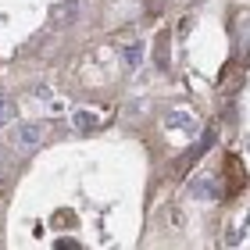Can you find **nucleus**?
I'll return each mask as SVG.
<instances>
[{
  "label": "nucleus",
  "mask_w": 250,
  "mask_h": 250,
  "mask_svg": "<svg viewBox=\"0 0 250 250\" xmlns=\"http://www.w3.org/2000/svg\"><path fill=\"white\" fill-rule=\"evenodd\" d=\"M40 143H43V129H40V122L18 125V129L11 132V146H15L18 154H32V150H36Z\"/></svg>",
  "instance_id": "f257e3e1"
},
{
  "label": "nucleus",
  "mask_w": 250,
  "mask_h": 250,
  "mask_svg": "<svg viewBox=\"0 0 250 250\" xmlns=\"http://www.w3.org/2000/svg\"><path fill=\"white\" fill-rule=\"evenodd\" d=\"M225 179H229V183H225V197H236V193H240V189L247 186L243 165H240V157H236V154L225 157Z\"/></svg>",
  "instance_id": "f03ea898"
},
{
  "label": "nucleus",
  "mask_w": 250,
  "mask_h": 250,
  "mask_svg": "<svg viewBox=\"0 0 250 250\" xmlns=\"http://www.w3.org/2000/svg\"><path fill=\"white\" fill-rule=\"evenodd\" d=\"M72 125H75V132L89 136V132H97L100 125H104V118H100V111H93V107H75L72 111Z\"/></svg>",
  "instance_id": "7ed1b4c3"
},
{
  "label": "nucleus",
  "mask_w": 250,
  "mask_h": 250,
  "mask_svg": "<svg viewBox=\"0 0 250 250\" xmlns=\"http://www.w3.org/2000/svg\"><path fill=\"white\" fill-rule=\"evenodd\" d=\"M140 58H143V43H129V50H125V68H129V72H132V68H140Z\"/></svg>",
  "instance_id": "20e7f679"
},
{
  "label": "nucleus",
  "mask_w": 250,
  "mask_h": 250,
  "mask_svg": "<svg viewBox=\"0 0 250 250\" xmlns=\"http://www.w3.org/2000/svg\"><path fill=\"white\" fill-rule=\"evenodd\" d=\"M157 68H168V32H161V36H157Z\"/></svg>",
  "instance_id": "39448f33"
},
{
  "label": "nucleus",
  "mask_w": 250,
  "mask_h": 250,
  "mask_svg": "<svg viewBox=\"0 0 250 250\" xmlns=\"http://www.w3.org/2000/svg\"><path fill=\"white\" fill-rule=\"evenodd\" d=\"M11 122V100H7V93L0 89V125H7Z\"/></svg>",
  "instance_id": "423d86ee"
},
{
  "label": "nucleus",
  "mask_w": 250,
  "mask_h": 250,
  "mask_svg": "<svg viewBox=\"0 0 250 250\" xmlns=\"http://www.w3.org/2000/svg\"><path fill=\"white\" fill-rule=\"evenodd\" d=\"M58 247H61V250H68V247L75 250V247H83V243H79V240H72V236H64V240H58Z\"/></svg>",
  "instance_id": "0eeeda50"
},
{
  "label": "nucleus",
  "mask_w": 250,
  "mask_h": 250,
  "mask_svg": "<svg viewBox=\"0 0 250 250\" xmlns=\"http://www.w3.org/2000/svg\"><path fill=\"white\" fill-rule=\"evenodd\" d=\"M0 175H4V150H0Z\"/></svg>",
  "instance_id": "6e6552de"
}]
</instances>
